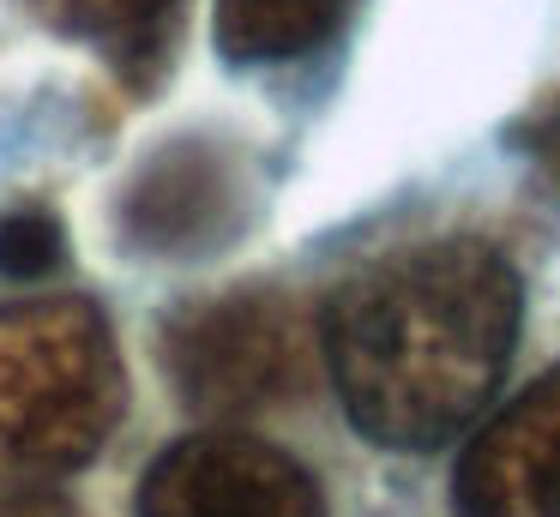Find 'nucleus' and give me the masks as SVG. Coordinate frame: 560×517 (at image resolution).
Masks as SVG:
<instances>
[{"label":"nucleus","instance_id":"nucleus-10","mask_svg":"<svg viewBox=\"0 0 560 517\" xmlns=\"http://www.w3.org/2000/svg\"><path fill=\"white\" fill-rule=\"evenodd\" d=\"M0 517H79V512L55 493H13V500H0Z\"/></svg>","mask_w":560,"mask_h":517},{"label":"nucleus","instance_id":"nucleus-5","mask_svg":"<svg viewBox=\"0 0 560 517\" xmlns=\"http://www.w3.org/2000/svg\"><path fill=\"white\" fill-rule=\"evenodd\" d=\"M133 512L139 517H331L307 463L230 427L175 439L139 475Z\"/></svg>","mask_w":560,"mask_h":517},{"label":"nucleus","instance_id":"nucleus-2","mask_svg":"<svg viewBox=\"0 0 560 517\" xmlns=\"http://www.w3.org/2000/svg\"><path fill=\"white\" fill-rule=\"evenodd\" d=\"M121 355L85 301L0 307V475H67L121 421Z\"/></svg>","mask_w":560,"mask_h":517},{"label":"nucleus","instance_id":"nucleus-7","mask_svg":"<svg viewBox=\"0 0 560 517\" xmlns=\"http://www.w3.org/2000/svg\"><path fill=\"white\" fill-rule=\"evenodd\" d=\"M343 0H218V48L235 67L302 60L338 31Z\"/></svg>","mask_w":560,"mask_h":517},{"label":"nucleus","instance_id":"nucleus-3","mask_svg":"<svg viewBox=\"0 0 560 517\" xmlns=\"http://www.w3.org/2000/svg\"><path fill=\"white\" fill-rule=\"evenodd\" d=\"M163 373L199 415H254L295 397L314 367V325L290 295L235 289L163 325Z\"/></svg>","mask_w":560,"mask_h":517},{"label":"nucleus","instance_id":"nucleus-8","mask_svg":"<svg viewBox=\"0 0 560 517\" xmlns=\"http://www.w3.org/2000/svg\"><path fill=\"white\" fill-rule=\"evenodd\" d=\"M25 7L37 24L61 36H79V43L109 48V55H133L170 24L182 0H25Z\"/></svg>","mask_w":560,"mask_h":517},{"label":"nucleus","instance_id":"nucleus-9","mask_svg":"<svg viewBox=\"0 0 560 517\" xmlns=\"http://www.w3.org/2000/svg\"><path fill=\"white\" fill-rule=\"evenodd\" d=\"M67 259V235L61 216L43 211V204H19V211H0V277H49Z\"/></svg>","mask_w":560,"mask_h":517},{"label":"nucleus","instance_id":"nucleus-1","mask_svg":"<svg viewBox=\"0 0 560 517\" xmlns=\"http://www.w3.org/2000/svg\"><path fill=\"white\" fill-rule=\"evenodd\" d=\"M518 343V277L482 240L368 265L326 307V361L374 445L428 451L482 415Z\"/></svg>","mask_w":560,"mask_h":517},{"label":"nucleus","instance_id":"nucleus-6","mask_svg":"<svg viewBox=\"0 0 560 517\" xmlns=\"http://www.w3.org/2000/svg\"><path fill=\"white\" fill-rule=\"evenodd\" d=\"M458 517H560V367L518 391L458 457Z\"/></svg>","mask_w":560,"mask_h":517},{"label":"nucleus","instance_id":"nucleus-4","mask_svg":"<svg viewBox=\"0 0 560 517\" xmlns=\"http://www.w3.org/2000/svg\"><path fill=\"white\" fill-rule=\"evenodd\" d=\"M247 223V168L242 151L218 132H175L139 156L115 199V235L139 259H206L230 247Z\"/></svg>","mask_w":560,"mask_h":517}]
</instances>
